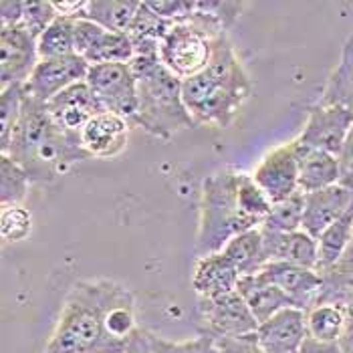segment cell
I'll return each mask as SVG.
<instances>
[{"instance_id":"7","label":"cell","mask_w":353,"mask_h":353,"mask_svg":"<svg viewBox=\"0 0 353 353\" xmlns=\"http://www.w3.org/2000/svg\"><path fill=\"white\" fill-rule=\"evenodd\" d=\"M87 85L103 111L130 121L137 113V79L130 63H108L89 69Z\"/></svg>"},{"instance_id":"16","label":"cell","mask_w":353,"mask_h":353,"mask_svg":"<svg viewBox=\"0 0 353 353\" xmlns=\"http://www.w3.org/2000/svg\"><path fill=\"white\" fill-rule=\"evenodd\" d=\"M47 111L59 130L71 136H79L83 128L103 109L95 99L91 87L87 85V81H83L51 99L47 103Z\"/></svg>"},{"instance_id":"28","label":"cell","mask_w":353,"mask_h":353,"mask_svg":"<svg viewBox=\"0 0 353 353\" xmlns=\"http://www.w3.org/2000/svg\"><path fill=\"white\" fill-rule=\"evenodd\" d=\"M303 216H305V192H297L291 198L272 204L271 212L261 228H267L272 232H297L303 228Z\"/></svg>"},{"instance_id":"18","label":"cell","mask_w":353,"mask_h":353,"mask_svg":"<svg viewBox=\"0 0 353 353\" xmlns=\"http://www.w3.org/2000/svg\"><path fill=\"white\" fill-rule=\"evenodd\" d=\"M263 234V259L267 263H291L305 269L319 267V245L317 239L307 234L305 230L297 232H272L261 228Z\"/></svg>"},{"instance_id":"20","label":"cell","mask_w":353,"mask_h":353,"mask_svg":"<svg viewBox=\"0 0 353 353\" xmlns=\"http://www.w3.org/2000/svg\"><path fill=\"white\" fill-rule=\"evenodd\" d=\"M239 281L241 274L222 252L198 256L192 274V287L200 299H216L232 293L236 291Z\"/></svg>"},{"instance_id":"36","label":"cell","mask_w":353,"mask_h":353,"mask_svg":"<svg viewBox=\"0 0 353 353\" xmlns=\"http://www.w3.org/2000/svg\"><path fill=\"white\" fill-rule=\"evenodd\" d=\"M198 12L212 17L224 28H228L243 12V2H194Z\"/></svg>"},{"instance_id":"35","label":"cell","mask_w":353,"mask_h":353,"mask_svg":"<svg viewBox=\"0 0 353 353\" xmlns=\"http://www.w3.org/2000/svg\"><path fill=\"white\" fill-rule=\"evenodd\" d=\"M145 6L168 23H182L194 12V2L186 0H150Z\"/></svg>"},{"instance_id":"2","label":"cell","mask_w":353,"mask_h":353,"mask_svg":"<svg viewBox=\"0 0 353 353\" xmlns=\"http://www.w3.org/2000/svg\"><path fill=\"white\" fill-rule=\"evenodd\" d=\"M2 156L21 163L30 182L37 184L53 182L75 163L89 158L81 148L79 136L59 130L47 111V103L37 101L28 93H25L21 117L10 134L8 145L2 150Z\"/></svg>"},{"instance_id":"39","label":"cell","mask_w":353,"mask_h":353,"mask_svg":"<svg viewBox=\"0 0 353 353\" xmlns=\"http://www.w3.org/2000/svg\"><path fill=\"white\" fill-rule=\"evenodd\" d=\"M23 14H25L23 0H2L0 2V27L21 25Z\"/></svg>"},{"instance_id":"40","label":"cell","mask_w":353,"mask_h":353,"mask_svg":"<svg viewBox=\"0 0 353 353\" xmlns=\"http://www.w3.org/2000/svg\"><path fill=\"white\" fill-rule=\"evenodd\" d=\"M121 353H154L152 350V339H150V331L143 327H137V331L130 337L128 345L123 347Z\"/></svg>"},{"instance_id":"30","label":"cell","mask_w":353,"mask_h":353,"mask_svg":"<svg viewBox=\"0 0 353 353\" xmlns=\"http://www.w3.org/2000/svg\"><path fill=\"white\" fill-rule=\"evenodd\" d=\"M25 93V85H10L0 91V150L8 145L10 134L23 111Z\"/></svg>"},{"instance_id":"26","label":"cell","mask_w":353,"mask_h":353,"mask_svg":"<svg viewBox=\"0 0 353 353\" xmlns=\"http://www.w3.org/2000/svg\"><path fill=\"white\" fill-rule=\"evenodd\" d=\"M220 252L232 263V267L239 271L241 276L259 272L265 267L261 228L246 230L243 234L230 239Z\"/></svg>"},{"instance_id":"13","label":"cell","mask_w":353,"mask_h":353,"mask_svg":"<svg viewBox=\"0 0 353 353\" xmlns=\"http://www.w3.org/2000/svg\"><path fill=\"white\" fill-rule=\"evenodd\" d=\"M37 39L23 25L0 27V79L2 89L25 85L39 65Z\"/></svg>"},{"instance_id":"38","label":"cell","mask_w":353,"mask_h":353,"mask_svg":"<svg viewBox=\"0 0 353 353\" xmlns=\"http://www.w3.org/2000/svg\"><path fill=\"white\" fill-rule=\"evenodd\" d=\"M337 160H339V184L353 190V128L337 156Z\"/></svg>"},{"instance_id":"12","label":"cell","mask_w":353,"mask_h":353,"mask_svg":"<svg viewBox=\"0 0 353 353\" xmlns=\"http://www.w3.org/2000/svg\"><path fill=\"white\" fill-rule=\"evenodd\" d=\"M89 69H91L89 63L79 54L45 59V61H39V65L34 67L25 87L30 97H34L41 103H49L69 87L87 81Z\"/></svg>"},{"instance_id":"27","label":"cell","mask_w":353,"mask_h":353,"mask_svg":"<svg viewBox=\"0 0 353 353\" xmlns=\"http://www.w3.org/2000/svg\"><path fill=\"white\" fill-rule=\"evenodd\" d=\"M39 59H57L75 53V19L57 17L54 23L37 39Z\"/></svg>"},{"instance_id":"37","label":"cell","mask_w":353,"mask_h":353,"mask_svg":"<svg viewBox=\"0 0 353 353\" xmlns=\"http://www.w3.org/2000/svg\"><path fill=\"white\" fill-rule=\"evenodd\" d=\"M214 341H216L218 353H265L259 345L256 333L236 335V337H218Z\"/></svg>"},{"instance_id":"22","label":"cell","mask_w":353,"mask_h":353,"mask_svg":"<svg viewBox=\"0 0 353 353\" xmlns=\"http://www.w3.org/2000/svg\"><path fill=\"white\" fill-rule=\"evenodd\" d=\"M236 291L241 293V297L245 299L248 309L252 311L259 325L269 321L279 311L295 307V303L289 299L279 287H274L271 281H267L261 272L241 276Z\"/></svg>"},{"instance_id":"41","label":"cell","mask_w":353,"mask_h":353,"mask_svg":"<svg viewBox=\"0 0 353 353\" xmlns=\"http://www.w3.org/2000/svg\"><path fill=\"white\" fill-rule=\"evenodd\" d=\"M337 71H353V32L350 34L345 47H343V54H341V65L337 67Z\"/></svg>"},{"instance_id":"23","label":"cell","mask_w":353,"mask_h":353,"mask_svg":"<svg viewBox=\"0 0 353 353\" xmlns=\"http://www.w3.org/2000/svg\"><path fill=\"white\" fill-rule=\"evenodd\" d=\"M139 8L141 0H87L81 19H89L111 32L128 34Z\"/></svg>"},{"instance_id":"21","label":"cell","mask_w":353,"mask_h":353,"mask_svg":"<svg viewBox=\"0 0 353 353\" xmlns=\"http://www.w3.org/2000/svg\"><path fill=\"white\" fill-rule=\"evenodd\" d=\"M297 145V163H299V190L309 192L325 190L339 184V160L337 156L303 145L295 137Z\"/></svg>"},{"instance_id":"15","label":"cell","mask_w":353,"mask_h":353,"mask_svg":"<svg viewBox=\"0 0 353 353\" xmlns=\"http://www.w3.org/2000/svg\"><path fill=\"white\" fill-rule=\"evenodd\" d=\"M130 130L132 125L128 119L101 111L81 130V148L89 158L113 160L125 152Z\"/></svg>"},{"instance_id":"3","label":"cell","mask_w":353,"mask_h":353,"mask_svg":"<svg viewBox=\"0 0 353 353\" xmlns=\"http://www.w3.org/2000/svg\"><path fill=\"white\" fill-rule=\"evenodd\" d=\"M130 67L137 79V113L132 128L170 139L196 125L182 99V81L163 67L158 54H136Z\"/></svg>"},{"instance_id":"19","label":"cell","mask_w":353,"mask_h":353,"mask_svg":"<svg viewBox=\"0 0 353 353\" xmlns=\"http://www.w3.org/2000/svg\"><path fill=\"white\" fill-rule=\"evenodd\" d=\"M353 206V190L335 184L331 188L305 194L303 228L313 239H319L327 228Z\"/></svg>"},{"instance_id":"14","label":"cell","mask_w":353,"mask_h":353,"mask_svg":"<svg viewBox=\"0 0 353 353\" xmlns=\"http://www.w3.org/2000/svg\"><path fill=\"white\" fill-rule=\"evenodd\" d=\"M259 272L279 287L297 309L309 311L321 299L325 281L323 274L315 269H305L291 263H267Z\"/></svg>"},{"instance_id":"24","label":"cell","mask_w":353,"mask_h":353,"mask_svg":"<svg viewBox=\"0 0 353 353\" xmlns=\"http://www.w3.org/2000/svg\"><path fill=\"white\" fill-rule=\"evenodd\" d=\"M307 317V335L317 343H339L347 333L350 319L345 309L333 303H317L309 311Z\"/></svg>"},{"instance_id":"8","label":"cell","mask_w":353,"mask_h":353,"mask_svg":"<svg viewBox=\"0 0 353 353\" xmlns=\"http://www.w3.org/2000/svg\"><path fill=\"white\" fill-rule=\"evenodd\" d=\"M198 319L202 331L210 337H236L256 333L259 321L248 309L239 291L226 293L216 299L198 301Z\"/></svg>"},{"instance_id":"10","label":"cell","mask_w":353,"mask_h":353,"mask_svg":"<svg viewBox=\"0 0 353 353\" xmlns=\"http://www.w3.org/2000/svg\"><path fill=\"white\" fill-rule=\"evenodd\" d=\"M353 128V111L343 105H325L317 103L309 108L305 128L299 134L303 145L317 148L329 152L333 156H339L345 139Z\"/></svg>"},{"instance_id":"34","label":"cell","mask_w":353,"mask_h":353,"mask_svg":"<svg viewBox=\"0 0 353 353\" xmlns=\"http://www.w3.org/2000/svg\"><path fill=\"white\" fill-rule=\"evenodd\" d=\"M57 17L59 14L54 10L53 2H25V14H23L21 25L30 30L34 34V39H39L53 25Z\"/></svg>"},{"instance_id":"9","label":"cell","mask_w":353,"mask_h":353,"mask_svg":"<svg viewBox=\"0 0 353 353\" xmlns=\"http://www.w3.org/2000/svg\"><path fill=\"white\" fill-rule=\"evenodd\" d=\"M75 53L89 63L108 65V63H132L134 59V43L130 34L111 32L108 28L95 25L89 19L75 21Z\"/></svg>"},{"instance_id":"33","label":"cell","mask_w":353,"mask_h":353,"mask_svg":"<svg viewBox=\"0 0 353 353\" xmlns=\"http://www.w3.org/2000/svg\"><path fill=\"white\" fill-rule=\"evenodd\" d=\"M152 350L154 353H218L214 337L200 333L196 337L184 339V341H168L154 331H150Z\"/></svg>"},{"instance_id":"17","label":"cell","mask_w":353,"mask_h":353,"mask_svg":"<svg viewBox=\"0 0 353 353\" xmlns=\"http://www.w3.org/2000/svg\"><path fill=\"white\" fill-rule=\"evenodd\" d=\"M259 345L265 353H301L307 341L305 311L289 307L272 315L256 329Z\"/></svg>"},{"instance_id":"4","label":"cell","mask_w":353,"mask_h":353,"mask_svg":"<svg viewBox=\"0 0 353 353\" xmlns=\"http://www.w3.org/2000/svg\"><path fill=\"white\" fill-rule=\"evenodd\" d=\"M241 172L224 168L210 174L202 182L200 196V224L196 234V254L206 256L220 252L226 243L261 224L246 216L239 202Z\"/></svg>"},{"instance_id":"29","label":"cell","mask_w":353,"mask_h":353,"mask_svg":"<svg viewBox=\"0 0 353 353\" xmlns=\"http://www.w3.org/2000/svg\"><path fill=\"white\" fill-rule=\"evenodd\" d=\"M27 170L17 163L12 158L2 156L0 158V204L2 206H12V204H23L30 186Z\"/></svg>"},{"instance_id":"11","label":"cell","mask_w":353,"mask_h":353,"mask_svg":"<svg viewBox=\"0 0 353 353\" xmlns=\"http://www.w3.org/2000/svg\"><path fill=\"white\" fill-rule=\"evenodd\" d=\"M272 204L299 192V163L295 139L271 150L250 174Z\"/></svg>"},{"instance_id":"6","label":"cell","mask_w":353,"mask_h":353,"mask_svg":"<svg viewBox=\"0 0 353 353\" xmlns=\"http://www.w3.org/2000/svg\"><path fill=\"white\" fill-rule=\"evenodd\" d=\"M248 97V91L216 81L208 71L182 81V99L196 125L228 128Z\"/></svg>"},{"instance_id":"5","label":"cell","mask_w":353,"mask_h":353,"mask_svg":"<svg viewBox=\"0 0 353 353\" xmlns=\"http://www.w3.org/2000/svg\"><path fill=\"white\" fill-rule=\"evenodd\" d=\"M224 32L226 28L212 17L198 12L194 4L190 19L176 23L163 37L160 61L172 75H176L180 81H186L208 67L214 39Z\"/></svg>"},{"instance_id":"1","label":"cell","mask_w":353,"mask_h":353,"mask_svg":"<svg viewBox=\"0 0 353 353\" xmlns=\"http://www.w3.org/2000/svg\"><path fill=\"white\" fill-rule=\"evenodd\" d=\"M134 293L109 279L77 281L63 301L59 319L41 353H121L128 343L109 331L111 311Z\"/></svg>"},{"instance_id":"31","label":"cell","mask_w":353,"mask_h":353,"mask_svg":"<svg viewBox=\"0 0 353 353\" xmlns=\"http://www.w3.org/2000/svg\"><path fill=\"white\" fill-rule=\"evenodd\" d=\"M239 202H241V208L246 216L256 220L261 226L272 208V202L267 198V194L259 188L254 178L245 172H241V176H239Z\"/></svg>"},{"instance_id":"32","label":"cell","mask_w":353,"mask_h":353,"mask_svg":"<svg viewBox=\"0 0 353 353\" xmlns=\"http://www.w3.org/2000/svg\"><path fill=\"white\" fill-rule=\"evenodd\" d=\"M0 232L4 243L27 241L32 232V214L23 204L2 206L0 212Z\"/></svg>"},{"instance_id":"25","label":"cell","mask_w":353,"mask_h":353,"mask_svg":"<svg viewBox=\"0 0 353 353\" xmlns=\"http://www.w3.org/2000/svg\"><path fill=\"white\" fill-rule=\"evenodd\" d=\"M353 241V206L335 220L325 232L317 239L319 245V267L317 271L327 272L339 265Z\"/></svg>"}]
</instances>
